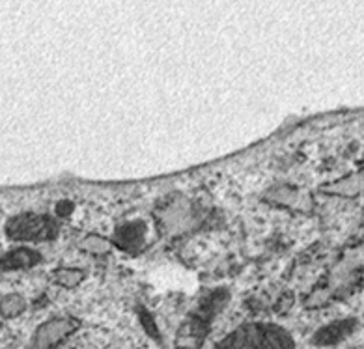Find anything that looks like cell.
Wrapping results in <instances>:
<instances>
[{"instance_id":"7a4b0ae2","label":"cell","mask_w":364,"mask_h":349,"mask_svg":"<svg viewBox=\"0 0 364 349\" xmlns=\"http://www.w3.org/2000/svg\"><path fill=\"white\" fill-rule=\"evenodd\" d=\"M225 291H217V294L211 295L210 299H205V303L202 304V310H200L198 314L191 316L180 329V334H178V349H200V345H202V342L205 338V334H208L211 318L225 304Z\"/></svg>"},{"instance_id":"6da1fadb","label":"cell","mask_w":364,"mask_h":349,"mask_svg":"<svg viewBox=\"0 0 364 349\" xmlns=\"http://www.w3.org/2000/svg\"><path fill=\"white\" fill-rule=\"evenodd\" d=\"M213 349H295V342L279 325L247 323L225 336Z\"/></svg>"},{"instance_id":"8992f818","label":"cell","mask_w":364,"mask_h":349,"mask_svg":"<svg viewBox=\"0 0 364 349\" xmlns=\"http://www.w3.org/2000/svg\"><path fill=\"white\" fill-rule=\"evenodd\" d=\"M40 262V254L31 249H17L11 254L0 259V269H23V267H32Z\"/></svg>"},{"instance_id":"9c48e42d","label":"cell","mask_w":364,"mask_h":349,"mask_svg":"<svg viewBox=\"0 0 364 349\" xmlns=\"http://www.w3.org/2000/svg\"><path fill=\"white\" fill-rule=\"evenodd\" d=\"M71 208H73V204H70V202H60L56 210H58V213H60V215H68V213H70Z\"/></svg>"},{"instance_id":"3957f363","label":"cell","mask_w":364,"mask_h":349,"mask_svg":"<svg viewBox=\"0 0 364 349\" xmlns=\"http://www.w3.org/2000/svg\"><path fill=\"white\" fill-rule=\"evenodd\" d=\"M8 234L17 241H47L56 235V225L46 215H19L8 225Z\"/></svg>"},{"instance_id":"5b68a950","label":"cell","mask_w":364,"mask_h":349,"mask_svg":"<svg viewBox=\"0 0 364 349\" xmlns=\"http://www.w3.org/2000/svg\"><path fill=\"white\" fill-rule=\"evenodd\" d=\"M355 327H357V321L355 319H340V321H333V323L325 325L318 333L314 334L316 345H336L340 342H344L348 336L355 333Z\"/></svg>"},{"instance_id":"52a82bcc","label":"cell","mask_w":364,"mask_h":349,"mask_svg":"<svg viewBox=\"0 0 364 349\" xmlns=\"http://www.w3.org/2000/svg\"><path fill=\"white\" fill-rule=\"evenodd\" d=\"M146 228L144 225L140 222H131V225L122 226L118 232H116V241L118 245H122L124 249H136L142 240H144Z\"/></svg>"},{"instance_id":"277c9868","label":"cell","mask_w":364,"mask_h":349,"mask_svg":"<svg viewBox=\"0 0 364 349\" xmlns=\"http://www.w3.org/2000/svg\"><path fill=\"white\" fill-rule=\"evenodd\" d=\"M79 321L75 319H53L49 323L41 325L38 333H36V345L38 348H50V345L58 344L65 336H70L77 329Z\"/></svg>"},{"instance_id":"ba28073f","label":"cell","mask_w":364,"mask_h":349,"mask_svg":"<svg viewBox=\"0 0 364 349\" xmlns=\"http://www.w3.org/2000/svg\"><path fill=\"white\" fill-rule=\"evenodd\" d=\"M25 310V303L19 299V297H8V299L2 301L0 304V312L6 316V318H14V316L21 314Z\"/></svg>"}]
</instances>
